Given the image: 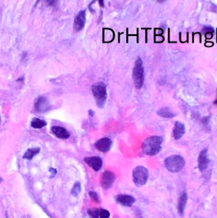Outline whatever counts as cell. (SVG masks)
<instances>
[{
	"mask_svg": "<svg viewBox=\"0 0 217 218\" xmlns=\"http://www.w3.org/2000/svg\"><path fill=\"white\" fill-rule=\"evenodd\" d=\"M133 78L135 87L137 89H140L144 84V75L143 63L140 57H139L135 62L133 70Z\"/></svg>",
	"mask_w": 217,
	"mask_h": 218,
	"instance_id": "4",
	"label": "cell"
},
{
	"mask_svg": "<svg viewBox=\"0 0 217 218\" xmlns=\"http://www.w3.org/2000/svg\"><path fill=\"white\" fill-rule=\"evenodd\" d=\"M187 201V195L186 193H183L180 197L179 203H178V210L180 214H183L184 210L185 207L186 203Z\"/></svg>",
	"mask_w": 217,
	"mask_h": 218,
	"instance_id": "16",
	"label": "cell"
},
{
	"mask_svg": "<svg viewBox=\"0 0 217 218\" xmlns=\"http://www.w3.org/2000/svg\"><path fill=\"white\" fill-rule=\"evenodd\" d=\"M99 3L100 4V6H102V7H104V3L103 1H100Z\"/></svg>",
	"mask_w": 217,
	"mask_h": 218,
	"instance_id": "24",
	"label": "cell"
},
{
	"mask_svg": "<svg viewBox=\"0 0 217 218\" xmlns=\"http://www.w3.org/2000/svg\"><path fill=\"white\" fill-rule=\"evenodd\" d=\"M115 180V174L111 171H104L101 176L100 183L104 189L108 190L112 187Z\"/></svg>",
	"mask_w": 217,
	"mask_h": 218,
	"instance_id": "6",
	"label": "cell"
},
{
	"mask_svg": "<svg viewBox=\"0 0 217 218\" xmlns=\"http://www.w3.org/2000/svg\"><path fill=\"white\" fill-rule=\"evenodd\" d=\"M173 136L175 140H179L181 138L185 133V126L184 124L180 122H176L173 129Z\"/></svg>",
	"mask_w": 217,
	"mask_h": 218,
	"instance_id": "14",
	"label": "cell"
},
{
	"mask_svg": "<svg viewBox=\"0 0 217 218\" xmlns=\"http://www.w3.org/2000/svg\"><path fill=\"white\" fill-rule=\"evenodd\" d=\"M112 145V141L109 138H102L95 144V148L102 152H107L109 151Z\"/></svg>",
	"mask_w": 217,
	"mask_h": 218,
	"instance_id": "8",
	"label": "cell"
},
{
	"mask_svg": "<svg viewBox=\"0 0 217 218\" xmlns=\"http://www.w3.org/2000/svg\"><path fill=\"white\" fill-rule=\"evenodd\" d=\"M40 152V148H29L26 152L24 154L23 158L28 159V160H32L34 157L36 156L37 154H38Z\"/></svg>",
	"mask_w": 217,
	"mask_h": 218,
	"instance_id": "17",
	"label": "cell"
},
{
	"mask_svg": "<svg viewBox=\"0 0 217 218\" xmlns=\"http://www.w3.org/2000/svg\"><path fill=\"white\" fill-rule=\"evenodd\" d=\"M35 110L37 112H45L48 110L49 103L46 98L40 97L37 100L35 104Z\"/></svg>",
	"mask_w": 217,
	"mask_h": 218,
	"instance_id": "10",
	"label": "cell"
},
{
	"mask_svg": "<svg viewBox=\"0 0 217 218\" xmlns=\"http://www.w3.org/2000/svg\"><path fill=\"white\" fill-rule=\"evenodd\" d=\"M207 149H204L200 152L198 157V166L201 171L205 170L208 166L209 160L208 158Z\"/></svg>",
	"mask_w": 217,
	"mask_h": 218,
	"instance_id": "11",
	"label": "cell"
},
{
	"mask_svg": "<svg viewBox=\"0 0 217 218\" xmlns=\"http://www.w3.org/2000/svg\"><path fill=\"white\" fill-rule=\"evenodd\" d=\"M214 103L216 104V105H217V100H215V102H214Z\"/></svg>",
	"mask_w": 217,
	"mask_h": 218,
	"instance_id": "26",
	"label": "cell"
},
{
	"mask_svg": "<svg viewBox=\"0 0 217 218\" xmlns=\"http://www.w3.org/2000/svg\"><path fill=\"white\" fill-rule=\"evenodd\" d=\"M149 178L148 170L144 166H137L133 169V180L138 186L144 185L147 183Z\"/></svg>",
	"mask_w": 217,
	"mask_h": 218,
	"instance_id": "5",
	"label": "cell"
},
{
	"mask_svg": "<svg viewBox=\"0 0 217 218\" xmlns=\"http://www.w3.org/2000/svg\"><path fill=\"white\" fill-rule=\"evenodd\" d=\"M84 161L95 171H98L102 166V160L99 157H87L84 159Z\"/></svg>",
	"mask_w": 217,
	"mask_h": 218,
	"instance_id": "7",
	"label": "cell"
},
{
	"mask_svg": "<svg viewBox=\"0 0 217 218\" xmlns=\"http://www.w3.org/2000/svg\"><path fill=\"white\" fill-rule=\"evenodd\" d=\"M86 22L85 10H81L76 15L74 22V29L76 31H79L83 29Z\"/></svg>",
	"mask_w": 217,
	"mask_h": 218,
	"instance_id": "9",
	"label": "cell"
},
{
	"mask_svg": "<svg viewBox=\"0 0 217 218\" xmlns=\"http://www.w3.org/2000/svg\"><path fill=\"white\" fill-rule=\"evenodd\" d=\"M100 210L98 209H90L88 210V214L90 218H98Z\"/></svg>",
	"mask_w": 217,
	"mask_h": 218,
	"instance_id": "20",
	"label": "cell"
},
{
	"mask_svg": "<svg viewBox=\"0 0 217 218\" xmlns=\"http://www.w3.org/2000/svg\"><path fill=\"white\" fill-rule=\"evenodd\" d=\"M52 133L60 139H67L70 137V133L64 127L60 126H53L51 129Z\"/></svg>",
	"mask_w": 217,
	"mask_h": 218,
	"instance_id": "12",
	"label": "cell"
},
{
	"mask_svg": "<svg viewBox=\"0 0 217 218\" xmlns=\"http://www.w3.org/2000/svg\"><path fill=\"white\" fill-rule=\"evenodd\" d=\"M46 124H47V123L46 121L40 119H38V118L33 119L32 121H31V126L33 128H35V129H41V128L46 126Z\"/></svg>",
	"mask_w": 217,
	"mask_h": 218,
	"instance_id": "18",
	"label": "cell"
},
{
	"mask_svg": "<svg viewBox=\"0 0 217 218\" xmlns=\"http://www.w3.org/2000/svg\"><path fill=\"white\" fill-rule=\"evenodd\" d=\"M89 114H90V115H92V116H93V115H94V112L92 111V110H90V111H89Z\"/></svg>",
	"mask_w": 217,
	"mask_h": 218,
	"instance_id": "25",
	"label": "cell"
},
{
	"mask_svg": "<svg viewBox=\"0 0 217 218\" xmlns=\"http://www.w3.org/2000/svg\"><path fill=\"white\" fill-rule=\"evenodd\" d=\"M216 100H217V99H216Z\"/></svg>",
	"mask_w": 217,
	"mask_h": 218,
	"instance_id": "29",
	"label": "cell"
},
{
	"mask_svg": "<svg viewBox=\"0 0 217 218\" xmlns=\"http://www.w3.org/2000/svg\"><path fill=\"white\" fill-rule=\"evenodd\" d=\"M81 190V187L80 183L79 182H76L75 184H74L72 188L71 193L74 196H78L79 195V193H80Z\"/></svg>",
	"mask_w": 217,
	"mask_h": 218,
	"instance_id": "19",
	"label": "cell"
},
{
	"mask_svg": "<svg viewBox=\"0 0 217 218\" xmlns=\"http://www.w3.org/2000/svg\"><path fill=\"white\" fill-rule=\"evenodd\" d=\"M185 164L184 159L179 155H172L166 158L165 161V165L169 171L172 173H177L184 168Z\"/></svg>",
	"mask_w": 217,
	"mask_h": 218,
	"instance_id": "3",
	"label": "cell"
},
{
	"mask_svg": "<svg viewBox=\"0 0 217 218\" xmlns=\"http://www.w3.org/2000/svg\"><path fill=\"white\" fill-rule=\"evenodd\" d=\"M116 201L122 205L126 207H131L135 202L134 197L128 195H118L116 197Z\"/></svg>",
	"mask_w": 217,
	"mask_h": 218,
	"instance_id": "13",
	"label": "cell"
},
{
	"mask_svg": "<svg viewBox=\"0 0 217 218\" xmlns=\"http://www.w3.org/2000/svg\"><path fill=\"white\" fill-rule=\"evenodd\" d=\"M92 91L98 107H103L107 97V87L103 82H98L92 86Z\"/></svg>",
	"mask_w": 217,
	"mask_h": 218,
	"instance_id": "2",
	"label": "cell"
},
{
	"mask_svg": "<svg viewBox=\"0 0 217 218\" xmlns=\"http://www.w3.org/2000/svg\"><path fill=\"white\" fill-rule=\"evenodd\" d=\"M0 123H1V117H0Z\"/></svg>",
	"mask_w": 217,
	"mask_h": 218,
	"instance_id": "28",
	"label": "cell"
},
{
	"mask_svg": "<svg viewBox=\"0 0 217 218\" xmlns=\"http://www.w3.org/2000/svg\"><path fill=\"white\" fill-rule=\"evenodd\" d=\"M163 139L161 136H153L147 138L142 144V148L143 152L147 155L153 156L157 155L161 150V144Z\"/></svg>",
	"mask_w": 217,
	"mask_h": 218,
	"instance_id": "1",
	"label": "cell"
},
{
	"mask_svg": "<svg viewBox=\"0 0 217 218\" xmlns=\"http://www.w3.org/2000/svg\"><path fill=\"white\" fill-rule=\"evenodd\" d=\"M89 195L90 197V198L92 199V200H93L94 202H98V197L96 192L92 191V192H89Z\"/></svg>",
	"mask_w": 217,
	"mask_h": 218,
	"instance_id": "22",
	"label": "cell"
},
{
	"mask_svg": "<svg viewBox=\"0 0 217 218\" xmlns=\"http://www.w3.org/2000/svg\"><path fill=\"white\" fill-rule=\"evenodd\" d=\"M99 216L100 218H109L110 216V213L105 209H101L100 210Z\"/></svg>",
	"mask_w": 217,
	"mask_h": 218,
	"instance_id": "21",
	"label": "cell"
},
{
	"mask_svg": "<svg viewBox=\"0 0 217 218\" xmlns=\"http://www.w3.org/2000/svg\"><path fill=\"white\" fill-rule=\"evenodd\" d=\"M157 114L160 117L164 118H172L175 115L171 109L168 107H162L159 108L157 111Z\"/></svg>",
	"mask_w": 217,
	"mask_h": 218,
	"instance_id": "15",
	"label": "cell"
},
{
	"mask_svg": "<svg viewBox=\"0 0 217 218\" xmlns=\"http://www.w3.org/2000/svg\"><path fill=\"white\" fill-rule=\"evenodd\" d=\"M203 32H204L205 34H209V33H212L213 32V29L211 27H205L204 29H203Z\"/></svg>",
	"mask_w": 217,
	"mask_h": 218,
	"instance_id": "23",
	"label": "cell"
},
{
	"mask_svg": "<svg viewBox=\"0 0 217 218\" xmlns=\"http://www.w3.org/2000/svg\"><path fill=\"white\" fill-rule=\"evenodd\" d=\"M2 181V178H0V182H1V181Z\"/></svg>",
	"mask_w": 217,
	"mask_h": 218,
	"instance_id": "27",
	"label": "cell"
}]
</instances>
